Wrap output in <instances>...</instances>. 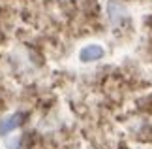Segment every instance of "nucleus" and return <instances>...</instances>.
I'll return each instance as SVG.
<instances>
[{
    "mask_svg": "<svg viewBox=\"0 0 152 149\" xmlns=\"http://www.w3.org/2000/svg\"><path fill=\"white\" fill-rule=\"evenodd\" d=\"M103 55H105L103 45H100V44H88V45H85L83 49L79 51V61L81 62H94V61H100Z\"/></svg>",
    "mask_w": 152,
    "mask_h": 149,
    "instance_id": "nucleus-1",
    "label": "nucleus"
},
{
    "mask_svg": "<svg viewBox=\"0 0 152 149\" xmlns=\"http://www.w3.org/2000/svg\"><path fill=\"white\" fill-rule=\"evenodd\" d=\"M17 115H13V117H10V119H4L2 123H0V134H8V132H11L13 128H17V125H19V121H17Z\"/></svg>",
    "mask_w": 152,
    "mask_h": 149,
    "instance_id": "nucleus-2",
    "label": "nucleus"
}]
</instances>
